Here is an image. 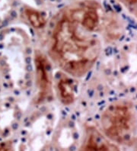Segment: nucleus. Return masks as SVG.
Masks as SVG:
<instances>
[{
  "label": "nucleus",
  "mask_w": 137,
  "mask_h": 151,
  "mask_svg": "<svg viewBox=\"0 0 137 151\" xmlns=\"http://www.w3.org/2000/svg\"><path fill=\"white\" fill-rule=\"evenodd\" d=\"M75 9L70 10L55 29L53 50L68 72L81 75L96 60L100 50L98 39L84 33Z\"/></svg>",
  "instance_id": "f257e3e1"
},
{
  "label": "nucleus",
  "mask_w": 137,
  "mask_h": 151,
  "mask_svg": "<svg viewBox=\"0 0 137 151\" xmlns=\"http://www.w3.org/2000/svg\"><path fill=\"white\" fill-rule=\"evenodd\" d=\"M101 124L104 132L110 140L119 143L129 141L136 128L133 108L127 103L110 105L103 113Z\"/></svg>",
  "instance_id": "f03ea898"
},
{
  "label": "nucleus",
  "mask_w": 137,
  "mask_h": 151,
  "mask_svg": "<svg viewBox=\"0 0 137 151\" xmlns=\"http://www.w3.org/2000/svg\"><path fill=\"white\" fill-rule=\"evenodd\" d=\"M82 151H120L118 147L96 130L89 131Z\"/></svg>",
  "instance_id": "7ed1b4c3"
},
{
  "label": "nucleus",
  "mask_w": 137,
  "mask_h": 151,
  "mask_svg": "<svg viewBox=\"0 0 137 151\" xmlns=\"http://www.w3.org/2000/svg\"><path fill=\"white\" fill-rule=\"evenodd\" d=\"M37 76L39 86V99H43L47 96L49 88V78L48 75V65L42 55H37L35 59Z\"/></svg>",
  "instance_id": "20e7f679"
},
{
  "label": "nucleus",
  "mask_w": 137,
  "mask_h": 151,
  "mask_svg": "<svg viewBox=\"0 0 137 151\" xmlns=\"http://www.w3.org/2000/svg\"><path fill=\"white\" fill-rule=\"evenodd\" d=\"M59 91L60 95L61 101L64 104L69 105L74 101L75 99V86L72 80L64 78L59 82Z\"/></svg>",
  "instance_id": "39448f33"
},
{
  "label": "nucleus",
  "mask_w": 137,
  "mask_h": 151,
  "mask_svg": "<svg viewBox=\"0 0 137 151\" xmlns=\"http://www.w3.org/2000/svg\"><path fill=\"white\" fill-rule=\"evenodd\" d=\"M26 15H27L29 22L34 28H40L45 25V18L39 12L33 9H27L26 10Z\"/></svg>",
  "instance_id": "423d86ee"
},
{
  "label": "nucleus",
  "mask_w": 137,
  "mask_h": 151,
  "mask_svg": "<svg viewBox=\"0 0 137 151\" xmlns=\"http://www.w3.org/2000/svg\"><path fill=\"white\" fill-rule=\"evenodd\" d=\"M122 1L128 6L136 7L137 9V0H122Z\"/></svg>",
  "instance_id": "0eeeda50"
}]
</instances>
